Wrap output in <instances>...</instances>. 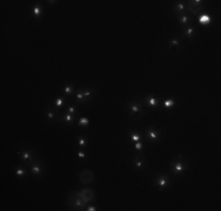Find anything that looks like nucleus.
<instances>
[{
	"label": "nucleus",
	"instance_id": "393cba45",
	"mask_svg": "<svg viewBox=\"0 0 221 211\" xmlns=\"http://www.w3.org/2000/svg\"><path fill=\"white\" fill-rule=\"evenodd\" d=\"M64 103H65V98H62V97H60V96L56 97V100L54 101V106H55V107H58V108L61 107Z\"/></svg>",
	"mask_w": 221,
	"mask_h": 211
},
{
	"label": "nucleus",
	"instance_id": "aec40b11",
	"mask_svg": "<svg viewBox=\"0 0 221 211\" xmlns=\"http://www.w3.org/2000/svg\"><path fill=\"white\" fill-rule=\"evenodd\" d=\"M41 7H40V5L39 4H35L34 5V7H33V17L34 18H38V17H40L41 15Z\"/></svg>",
	"mask_w": 221,
	"mask_h": 211
},
{
	"label": "nucleus",
	"instance_id": "a211bd4d",
	"mask_svg": "<svg viewBox=\"0 0 221 211\" xmlns=\"http://www.w3.org/2000/svg\"><path fill=\"white\" fill-rule=\"evenodd\" d=\"M62 90H64V93L66 95H71V94H73V90H74V86H73L72 83H67V84L64 86Z\"/></svg>",
	"mask_w": 221,
	"mask_h": 211
},
{
	"label": "nucleus",
	"instance_id": "20e7f679",
	"mask_svg": "<svg viewBox=\"0 0 221 211\" xmlns=\"http://www.w3.org/2000/svg\"><path fill=\"white\" fill-rule=\"evenodd\" d=\"M186 8H187L188 12L196 14L202 10V1H200V0H196V1H188L186 4Z\"/></svg>",
	"mask_w": 221,
	"mask_h": 211
},
{
	"label": "nucleus",
	"instance_id": "c85d7f7f",
	"mask_svg": "<svg viewBox=\"0 0 221 211\" xmlns=\"http://www.w3.org/2000/svg\"><path fill=\"white\" fill-rule=\"evenodd\" d=\"M142 147H143V146H142V143H141L140 141H139V142H135V149L139 150V153L142 150Z\"/></svg>",
	"mask_w": 221,
	"mask_h": 211
},
{
	"label": "nucleus",
	"instance_id": "412c9836",
	"mask_svg": "<svg viewBox=\"0 0 221 211\" xmlns=\"http://www.w3.org/2000/svg\"><path fill=\"white\" fill-rule=\"evenodd\" d=\"M189 20H191V18H189V15H187V14H182V15L179 17V21H180L184 26L187 25V24L189 23Z\"/></svg>",
	"mask_w": 221,
	"mask_h": 211
},
{
	"label": "nucleus",
	"instance_id": "6ab92c4d",
	"mask_svg": "<svg viewBox=\"0 0 221 211\" xmlns=\"http://www.w3.org/2000/svg\"><path fill=\"white\" fill-rule=\"evenodd\" d=\"M76 100L78 101V102H86L87 101V98L85 97V95H84V93H83V90H78L77 93H76Z\"/></svg>",
	"mask_w": 221,
	"mask_h": 211
},
{
	"label": "nucleus",
	"instance_id": "2f4dec72",
	"mask_svg": "<svg viewBox=\"0 0 221 211\" xmlns=\"http://www.w3.org/2000/svg\"><path fill=\"white\" fill-rule=\"evenodd\" d=\"M78 155H79L80 158H85V157H86V155H85V153H84L83 150H79V151H78Z\"/></svg>",
	"mask_w": 221,
	"mask_h": 211
},
{
	"label": "nucleus",
	"instance_id": "f03ea898",
	"mask_svg": "<svg viewBox=\"0 0 221 211\" xmlns=\"http://www.w3.org/2000/svg\"><path fill=\"white\" fill-rule=\"evenodd\" d=\"M171 167H172V171L174 175H180L187 169V162L185 160H182V156L180 155L175 161H173L171 163Z\"/></svg>",
	"mask_w": 221,
	"mask_h": 211
},
{
	"label": "nucleus",
	"instance_id": "39448f33",
	"mask_svg": "<svg viewBox=\"0 0 221 211\" xmlns=\"http://www.w3.org/2000/svg\"><path fill=\"white\" fill-rule=\"evenodd\" d=\"M79 178H80V182L83 184H90L91 182H93L94 179V174L91 171V170H83L79 175Z\"/></svg>",
	"mask_w": 221,
	"mask_h": 211
},
{
	"label": "nucleus",
	"instance_id": "7ed1b4c3",
	"mask_svg": "<svg viewBox=\"0 0 221 211\" xmlns=\"http://www.w3.org/2000/svg\"><path fill=\"white\" fill-rule=\"evenodd\" d=\"M128 110L131 113V116H133V117L136 119V117H139L141 115L142 107H141L140 102H138V101H131L128 103Z\"/></svg>",
	"mask_w": 221,
	"mask_h": 211
},
{
	"label": "nucleus",
	"instance_id": "9d476101",
	"mask_svg": "<svg viewBox=\"0 0 221 211\" xmlns=\"http://www.w3.org/2000/svg\"><path fill=\"white\" fill-rule=\"evenodd\" d=\"M79 192H80L81 197L86 200V203L94 199V191H93L92 189H83V190L79 191Z\"/></svg>",
	"mask_w": 221,
	"mask_h": 211
},
{
	"label": "nucleus",
	"instance_id": "ddd939ff",
	"mask_svg": "<svg viewBox=\"0 0 221 211\" xmlns=\"http://www.w3.org/2000/svg\"><path fill=\"white\" fill-rule=\"evenodd\" d=\"M145 162H146V160H145V158H143V156H141V155L136 156V157L133 160V163H134V165H135L138 169H141V168H142V165L145 164Z\"/></svg>",
	"mask_w": 221,
	"mask_h": 211
},
{
	"label": "nucleus",
	"instance_id": "6e6552de",
	"mask_svg": "<svg viewBox=\"0 0 221 211\" xmlns=\"http://www.w3.org/2000/svg\"><path fill=\"white\" fill-rule=\"evenodd\" d=\"M31 164V170H32V174L33 175H35V176H39V175H41L42 172H44V168H42V165H41V163L38 161V160H34L32 163H30Z\"/></svg>",
	"mask_w": 221,
	"mask_h": 211
},
{
	"label": "nucleus",
	"instance_id": "bb28decb",
	"mask_svg": "<svg viewBox=\"0 0 221 211\" xmlns=\"http://www.w3.org/2000/svg\"><path fill=\"white\" fill-rule=\"evenodd\" d=\"M90 124V121H88V119L87 117H81L80 120H79V126H81V127H87Z\"/></svg>",
	"mask_w": 221,
	"mask_h": 211
},
{
	"label": "nucleus",
	"instance_id": "0eeeda50",
	"mask_svg": "<svg viewBox=\"0 0 221 211\" xmlns=\"http://www.w3.org/2000/svg\"><path fill=\"white\" fill-rule=\"evenodd\" d=\"M146 137L150 141H152V142H155V141H158L159 137H160V132L157 130L154 127H152V128H150V129L146 130Z\"/></svg>",
	"mask_w": 221,
	"mask_h": 211
},
{
	"label": "nucleus",
	"instance_id": "1a4fd4ad",
	"mask_svg": "<svg viewBox=\"0 0 221 211\" xmlns=\"http://www.w3.org/2000/svg\"><path fill=\"white\" fill-rule=\"evenodd\" d=\"M19 154H20V156H21L23 161H25L26 163H32V162L35 160L34 155H33V154H32V151H30L28 149H24V150H21Z\"/></svg>",
	"mask_w": 221,
	"mask_h": 211
},
{
	"label": "nucleus",
	"instance_id": "f3484780",
	"mask_svg": "<svg viewBox=\"0 0 221 211\" xmlns=\"http://www.w3.org/2000/svg\"><path fill=\"white\" fill-rule=\"evenodd\" d=\"M173 10H174L177 13H182V12L186 10V5L182 4V3H177V4H174Z\"/></svg>",
	"mask_w": 221,
	"mask_h": 211
},
{
	"label": "nucleus",
	"instance_id": "4468645a",
	"mask_svg": "<svg viewBox=\"0 0 221 211\" xmlns=\"http://www.w3.org/2000/svg\"><path fill=\"white\" fill-rule=\"evenodd\" d=\"M194 33H195L194 27H193V26H189V27H187V28H185V30H184V34H182V37H184V38L192 39V38H193V35H194Z\"/></svg>",
	"mask_w": 221,
	"mask_h": 211
},
{
	"label": "nucleus",
	"instance_id": "b1692460",
	"mask_svg": "<svg viewBox=\"0 0 221 211\" xmlns=\"http://www.w3.org/2000/svg\"><path fill=\"white\" fill-rule=\"evenodd\" d=\"M46 116H47V119L48 120H53V119H56V112H54V110H52V109H49L47 113H46Z\"/></svg>",
	"mask_w": 221,
	"mask_h": 211
},
{
	"label": "nucleus",
	"instance_id": "423d86ee",
	"mask_svg": "<svg viewBox=\"0 0 221 211\" xmlns=\"http://www.w3.org/2000/svg\"><path fill=\"white\" fill-rule=\"evenodd\" d=\"M169 183H171V178L168 175H160L155 178L154 182L155 186H159L160 189H165L167 185H169Z\"/></svg>",
	"mask_w": 221,
	"mask_h": 211
},
{
	"label": "nucleus",
	"instance_id": "f8f14e48",
	"mask_svg": "<svg viewBox=\"0 0 221 211\" xmlns=\"http://www.w3.org/2000/svg\"><path fill=\"white\" fill-rule=\"evenodd\" d=\"M59 120L60 121H62V122H66V123H72L73 122V120H74V115L73 114H71V113H66V114H64L62 116H60L59 117Z\"/></svg>",
	"mask_w": 221,
	"mask_h": 211
},
{
	"label": "nucleus",
	"instance_id": "dca6fc26",
	"mask_svg": "<svg viewBox=\"0 0 221 211\" xmlns=\"http://www.w3.org/2000/svg\"><path fill=\"white\" fill-rule=\"evenodd\" d=\"M199 21H200L201 25H208L210 23V18H209V15L207 13H202L200 15V18H199Z\"/></svg>",
	"mask_w": 221,
	"mask_h": 211
},
{
	"label": "nucleus",
	"instance_id": "5701e85b",
	"mask_svg": "<svg viewBox=\"0 0 221 211\" xmlns=\"http://www.w3.org/2000/svg\"><path fill=\"white\" fill-rule=\"evenodd\" d=\"M174 104H175V101H174L173 98H167V100L165 101V103H164V106H165L166 108H172Z\"/></svg>",
	"mask_w": 221,
	"mask_h": 211
},
{
	"label": "nucleus",
	"instance_id": "7c9ffc66",
	"mask_svg": "<svg viewBox=\"0 0 221 211\" xmlns=\"http://www.w3.org/2000/svg\"><path fill=\"white\" fill-rule=\"evenodd\" d=\"M68 113H71V114L74 115V114L77 113V108H76V106H73V107H69V108H68Z\"/></svg>",
	"mask_w": 221,
	"mask_h": 211
},
{
	"label": "nucleus",
	"instance_id": "9b49d317",
	"mask_svg": "<svg viewBox=\"0 0 221 211\" xmlns=\"http://www.w3.org/2000/svg\"><path fill=\"white\" fill-rule=\"evenodd\" d=\"M145 102L148 104L150 107H152V108H154V107H157V106H158V100H157L153 95L146 96V97H145Z\"/></svg>",
	"mask_w": 221,
	"mask_h": 211
},
{
	"label": "nucleus",
	"instance_id": "4be33fe9",
	"mask_svg": "<svg viewBox=\"0 0 221 211\" xmlns=\"http://www.w3.org/2000/svg\"><path fill=\"white\" fill-rule=\"evenodd\" d=\"M16 175L19 176V177H23L24 175H26V170H25V168H23V167L17 168V169H16Z\"/></svg>",
	"mask_w": 221,
	"mask_h": 211
},
{
	"label": "nucleus",
	"instance_id": "a878e982",
	"mask_svg": "<svg viewBox=\"0 0 221 211\" xmlns=\"http://www.w3.org/2000/svg\"><path fill=\"white\" fill-rule=\"evenodd\" d=\"M93 89H91V88H87V89H85V90H83V93H84V95H85V97L88 100L90 97H92V95H93Z\"/></svg>",
	"mask_w": 221,
	"mask_h": 211
},
{
	"label": "nucleus",
	"instance_id": "473e14b6",
	"mask_svg": "<svg viewBox=\"0 0 221 211\" xmlns=\"http://www.w3.org/2000/svg\"><path fill=\"white\" fill-rule=\"evenodd\" d=\"M88 211H95L97 210V207L95 206H88V209H87Z\"/></svg>",
	"mask_w": 221,
	"mask_h": 211
},
{
	"label": "nucleus",
	"instance_id": "c756f323",
	"mask_svg": "<svg viewBox=\"0 0 221 211\" xmlns=\"http://www.w3.org/2000/svg\"><path fill=\"white\" fill-rule=\"evenodd\" d=\"M171 44H172L173 46H177V47H178V46H179V40H178L177 38H172V39H171Z\"/></svg>",
	"mask_w": 221,
	"mask_h": 211
},
{
	"label": "nucleus",
	"instance_id": "f257e3e1",
	"mask_svg": "<svg viewBox=\"0 0 221 211\" xmlns=\"http://www.w3.org/2000/svg\"><path fill=\"white\" fill-rule=\"evenodd\" d=\"M68 205L74 210H80L86 206V200L81 197L80 192H73L68 197Z\"/></svg>",
	"mask_w": 221,
	"mask_h": 211
},
{
	"label": "nucleus",
	"instance_id": "2eb2a0df",
	"mask_svg": "<svg viewBox=\"0 0 221 211\" xmlns=\"http://www.w3.org/2000/svg\"><path fill=\"white\" fill-rule=\"evenodd\" d=\"M128 136H129L131 140L134 141V142L141 141V135H140V133L136 132V130H131V132H128Z\"/></svg>",
	"mask_w": 221,
	"mask_h": 211
},
{
	"label": "nucleus",
	"instance_id": "cd10ccee",
	"mask_svg": "<svg viewBox=\"0 0 221 211\" xmlns=\"http://www.w3.org/2000/svg\"><path fill=\"white\" fill-rule=\"evenodd\" d=\"M79 144H80L81 147H85V146L87 144L86 139H85V137H83V136H81V137H79Z\"/></svg>",
	"mask_w": 221,
	"mask_h": 211
}]
</instances>
